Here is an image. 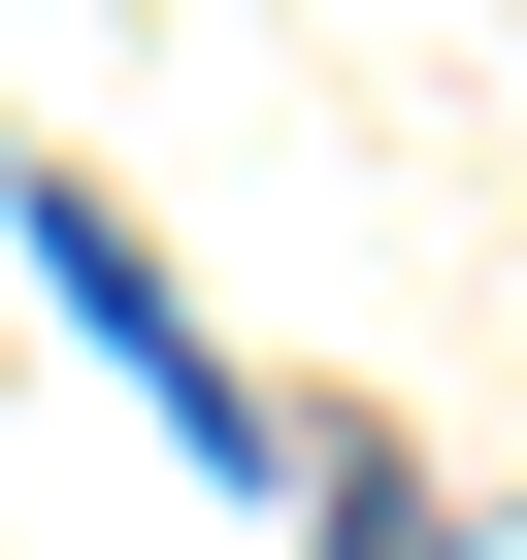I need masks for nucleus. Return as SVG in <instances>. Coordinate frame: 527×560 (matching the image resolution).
Wrapping results in <instances>:
<instances>
[{
	"label": "nucleus",
	"instance_id": "nucleus-1",
	"mask_svg": "<svg viewBox=\"0 0 527 560\" xmlns=\"http://www.w3.org/2000/svg\"><path fill=\"white\" fill-rule=\"evenodd\" d=\"M297 494H330V560H461V527H429V462H396V429H297Z\"/></svg>",
	"mask_w": 527,
	"mask_h": 560
}]
</instances>
